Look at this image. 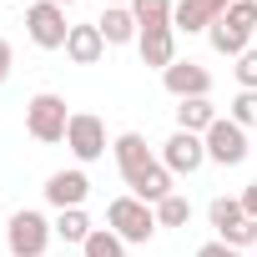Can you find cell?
Listing matches in <instances>:
<instances>
[{
  "instance_id": "obj_9",
  "label": "cell",
  "mask_w": 257,
  "mask_h": 257,
  "mask_svg": "<svg viewBox=\"0 0 257 257\" xmlns=\"http://www.w3.org/2000/svg\"><path fill=\"white\" fill-rule=\"evenodd\" d=\"M162 86L177 101H197V96H212V71L197 66V61H177V66L162 71Z\"/></svg>"
},
{
  "instance_id": "obj_17",
  "label": "cell",
  "mask_w": 257,
  "mask_h": 257,
  "mask_svg": "<svg viewBox=\"0 0 257 257\" xmlns=\"http://www.w3.org/2000/svg\"><path fill=\"white\" fill-rule=\"evenodd\" d=\"M172 182H177V177H172V172H167V167H162V162H157V167H152V172H142V177H137V182H132V197H142V202H147V207H157V202H167V197H172V192H177V187H172Z\"/></svg>"
},
{
  "instance_id": "obj_16",
  "label": "cell",
  "mask_w": 257,
  "mask_h": 257,
  "mask_svg": "<svg viewBox=\"0 0 257 257\" xmlns=\"http://www.w3.org/2000/svg\"><path fill=\"white\" fill-rule=\"evenodd\" d=\"M217 121V106L212 96H197V101H177V132H192V137H207Z\"/></svg>"
},
{
  "instance_id": "obj_12",
  "label": "cell",
  "mask_w": 257,
  "mask_h": 257,
  "mask_svg": "<svg viewBox=\"0 0 257 257\" xmlns=\"http://www.w3.org/2000/svg\"><path fill=\"white\" fill-rule=\"evenodd\" d=\"M137 51H142V66H152V71H167V66L182 61V56H177V31H172V26L142 31V36H137Z\"/></svg>"
},
{
  "instance_id": "obj_14",
  "label": "cell",
  "mask_w": 257,
  "mask_h": 257,
  "mask_svg": "<svg viewBox=\"0 0 257 257\" xmlns=\"http://www.w3.org/2000/svg\"><path fill=\"white\" fill-rule=\"evenodd\" d=\"M66 56H71L76 66H96V61L106 56V36H101V26H96V21L71 26V36H66Z\"/></svg>"
},
{
  "instance_id": "obj_29",
  "label": "cell",
  "mask_w": 257,
  "mask_h": 257,
  "mask_svg": "<svg viewBox=\"0 0 257 257\" xmlns=\"http://www.w3.org/2000/svg\"><path fill=\"white\" fill-rule=\"evenodd\" d=\"M51 6H61V11H66V6H76V0H51Z\"/></svg>"
},
{
  "instance_id": "obj_10",
  "label": "cell",
  "mask_w": 257,
  "mask_h": 257,
  "mask_svg": "<svg viewBox=\"0 0 257 257\" xmlns=\"http://www.w3.org/2000/svg\"><path fill=\"white\" fill-rule=\"evenodd\" d=\"M41 192H46V202H51L56 212H66V207H86V197H91V177H86L81 167H66V172H51Z\"/></svg>"
},
{
  "instance_id": "obj_11",
  "label": "cell",
  "mask_w": 257,
  "mask_h": 257,
  "mask_svg": "<svg viewBox=\"0 0 257 257\" xmlns=\"http://www.w3.org/2000/svg\"><path fill=\"white\" fill-rule=\"evenodd\" d=\"M227 6H232V0H177V11H172V31H187V36L212 31V21H222Z\"/></svg>"
},
{
  "instance_id": "obj_28",
  "label": "cell",
  "mask_w": 257,
  "mask_h": 257,
  "mask_svg": "<svg viewBox=\"0 0 257 257\" xmlns=\"http://www.w3.org/2000/svg\"><path fill=\"white\" fill-rule=\"evenodd\" d=\"M101 6H132V0H101Z\"/></svg>"
},
{
  "instance_id": "obj_26",
  "label": "cell",
  "mask_w": 257,
  "mask_h": 257,
  "mask_svg": "<svg viewBox=\"0 0 257 257\" xmlns=\"http://www.w3.org/2000/svg\"><path fill=\"white\" fill-rule=\"evenodd\" d=\"M197 257H242L237 247H227V242H202L197 247Z\"/></svg>"
},
{
  "instance_id": "obj_13",
  "label": "cell",
  "mask_w": 257,
  "mask_h": 257,
  "mask_svg": "<svg viewBox=\"0 0 257 257\" xmlns=\"http://www.w3.org/2000/svg\"><path fill=\"white\" fill-rule=\"evenodd\" d=\"M207 41H212L217 56H232V61H237L242 51H252V26H242L237 16H222V21H212Z\"/></svg>"
},
{
  "instance_id": "obj_5",
  "label": "cell",
  "mask_w": 257,
  "mask_h": 257,
  "mask_svg": "<svg viewBox=\"0 0 257 257\" xmlns=\"http://www.w3.org/2000/svg\"><path fill=\"white\" fill-rule=\"evenodd\" d=\"M26 36H31L41 51H66V36H71L66 11L51 6V0H36V6L26 11Z\"/></svg>"
},
{
  "instance_id": "obj_25",
  "label": "cell",
  "mask_w": 257,
  "mask_h": 257,
  "mask_svg": "<svg viewBox=\"0 0 257 257\" xmlns=\"http://www.w3.org/2000/svg\"><path fill=\"white\" fill-rule=\"evenodd\" d=\"M11 71H16V51H11V41L0 36V86L11 81Z\"/></svg>"
},
{
  "instance_id": "obj_20",
  "label": "cell",
  "mask_w": 257,
  "mask_h": 257,
  "mask_svg": "<svg viewBox=\"0 0 257 257\" xmlns=\"http://www.w3.org/2000/svg\"><path fill=\"white\" fill-rule=\"evenodd\" d=\"M81 257H126V242H121V237H116L111 227H96V232L86 237Z\"/></svg>"
},
{
  "instance_id": "obj_22",
  "label": "cell",
  "mask_w": 257,
  "mask_h": 257,
  "mask_svg": "<svg viewBox=\"0 0 257 257\" xmlns=\"http://www.w3.org/2000/svg\"><path fill=\"white\" fill-rule=\"evenodd\" d=\"M207 217H212V227H217V237H222V232H227V227H237L247 212H242V202H237V197H217V202L207 207Z\"/></svg>"
},
{
  "instance_id": "obj_7",
  "label": "cell",
  "mask_w": 257,
  "mask_h": 257,
  "mask_svg": "<svg viewBox=\"0 0 257 257\" xmlns=\"http://www.w3.org/2000/svg\"><path fill=\"white\" fill-rule=\"evenodd\" d=\"M162 167H167L172 177H192V172H202V167H207V142L192 137V132H172V137L162 142Z\"/></svg>"
},
{
  "instance_id": "obj_2",
  "label": "cell",
  "mask_w": 257,
  "mask_h": 257,
  "mask_svg": "<svg viewBox=\"0 0 257 257\" xmlns=\"http://www.w3.org/2000/svg\"><path fill=\"white\" fill-rule=\"evenodd\" d=\"M51 242H56V227L46 222V212H36V207L11 212V222H6V247H11V257H46Z\"/></svg>"
},
{
  "instance_id": "obj_23",
  "label": "cell",
  "mask_w": 257,
  "mask_h": 257,
  "mask_svg": "<svg viewBox=\"0 0 257 257\" xmlns=\"http://www.w3.org/2000/svg\"><path fill=\"white\" fill-rule=\"evenodd\" d=\"M227 116L242 126V132H247V126H257V91H237L232 106H227Z\"/></svg>"
},
{
  "instance_id": "obj_1",
  "label": "cell",
  "mask_w": 257,
  "mask_h": 257,
  "mask_svg": "<svg viewBox=\"0 0 257 257\" xmlns=\"http://www.w3.org/2000/svg\"><path fill=\"white\" fill-rule=\"evenodd\" d=\"M106 227L126 242V247H147L152 237H157V207H147L142 197H116L111 207H106Z\"/></svg>"
},
{
  "instance_id": "obj_4",
  "label": "cell",
  "mask_w": 257,
  "mask_h": 257,
  "mask_svg": "<svg viewBox=\"0 0 257 257\" xmlns=\"http://www.w3.org/2000/svg\"><path fill=\"white\" fill-rule=\"evenodd\" d=\"M66 147H71V157H76L81 167H86V162H101V157H106V121L91 116V111H71Z\"/></svg>"
},
{
  "instance_id": "obj_6",
  "label": "cell",
  "mask_w": 257,
  "mask_h": 257,
  "mask_svg": "<svg viewBox=\"0 0 257 257\" xmlns=\"http://www.w3.org/2000/svg\"><path fill=\"white\" fill-rule=\"evenodd\" d=\"M202 142H207V162H217V167H242L247 162V132L232 116H217Z\"/></svg>"
},
{
  "instance_id": "obj_27",
  "label": "cell",
  "mask_w": 257,
  "mask_h": 257,
  "mask_svg": "<svg viewBox=\"0 0 257 257\" xmlns=\"http://www.w3.org/2000/svg\"><path fill=\"white\" fill-rule=\"evenodd\" d=\"M237 202H242V212H247V217H252V222H257V182H247V187H242V197H237Z\"/></svg>"
},
{
  "instance_id": "obj_21",
  "label": "cell",
  "mask_w": 257,
  "mask_h": 257,
  "mask_svg": "<svg viewBox=\"0 0 257 257\" xmlns=\"http://www.w3.org/2000/svg\"><path fill=\"white\" fill-rule=\"evenodd\" d=\"M192 222V202L182 192H172L167 202H157V227H187Z\"/></svg>"
},
{
  "instance_id": "obj_18",
  "label": "cell",
  "mask_w": 257,
  "mask_h": 257,
  "mask_svg": "<svg viewBox=\"0 0 257 257\" xmlns=\"http://www.w3.org/2000/svg\"><path fill=\"white\" fill-rule=\"evenodd\" d=\"M51 227H56V237H61V242H76V247H86V237L96 232V227H91V217H86V207H66V212H56V222H51Z\"/></svg>"
},
{
  "instance_id": "obj_19",
  "label": "cell",
  "mask_w": 257,
  "mask_h": 257,
  "mask_svg": "<svg viewBox=\"0 0 257 257\" xmlns=\"http://www.w3.org/2000/svg\"><path fill=\"white\" fill-rule=\"evenodd\" d=\"M172 11H177V0H132V16L142 31H162L172 26Z\"/></svg>"
},
{
  "instance_id": "obj_3",
  "label": "cell",
  "mask_w": 257,
  "mask_h": 257,
  "mask_svg": "<svg viewBox=\"0 0 257 257\" xmlns=\"http://www.w3.org/2000/svg\"><path fill=\"white\" fill-rule=\"evenodd\" d=\"M66 126H71V111H66V101L56 96V91H36L31 101H26V132L36 137V142H66Z\"/></svg>"
},
{
  "instance_id": "obj_24",
  "label": "cell",
  "mask_w": 257,
  "mask_h": 257,
  "mask_svg": "<svg viewBox=\"0 0 257 257\" xmlns=\"http://www.w3.org/2000/svg\"><path fill=\"white\" fill-rule=\"evenodd\" d=\"M232 76H237V86H242V91H257V51H242V56H237V66H232Z\"/></svg>"
},
{
  "instance_id": "obj_15",
  "label": "cell",
  "mask_w": 257,
  "mask_h": 257,
  "mask_svg": "<svg viewBox=\"0 0 257 257\" xmlns=\"http://www.w3.org/2000/svg\"><path fill=\"white\" fill-rule=\"evenodd\" d=\"M96 26H101V36H106V46H132V41L142 36V26H137V16H132V6H106Z\"/></svg>"
},
{
  "instance_id": "obj_8",
  "label": "cell",
  "mask_w": 257,
  "mask_h": 257,
  "mask_svg": "<svg viewBox=\"0 0 257 257\" xmlns=\"http://www.w3.org/2000/svg\"><path fill=\"white\" fill-rule=\"evenodd\" d=\"M111 152H116V167H121V182L132 187L142 172H152L162 157H152V147H147V137L142 132H121L116 142H111Z\"/></svg>"
}]
</instances>
